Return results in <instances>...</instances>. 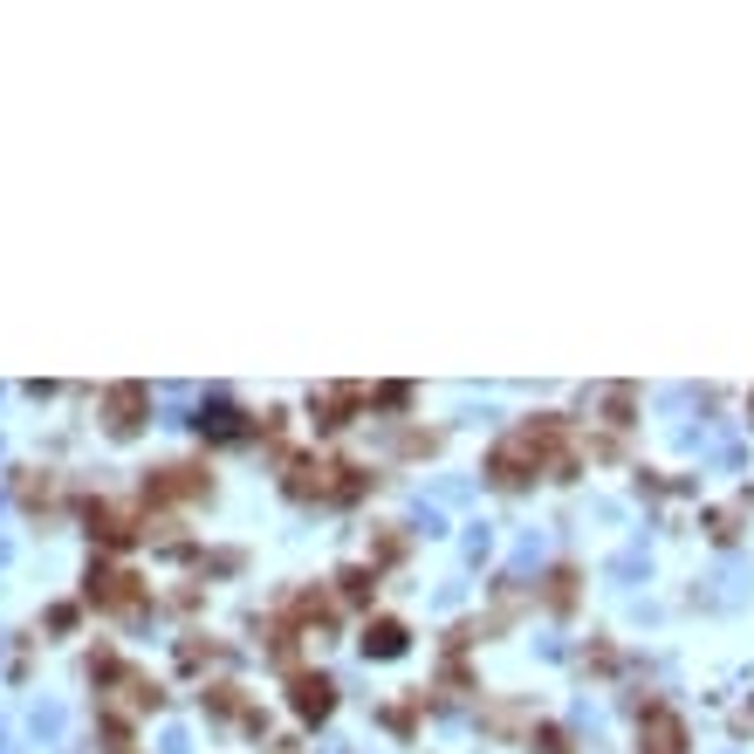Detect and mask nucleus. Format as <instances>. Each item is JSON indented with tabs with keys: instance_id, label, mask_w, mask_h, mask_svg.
<instances>
[{
	"instance_id": "nucleus-1",
	"label": "nucleus",
	"mask_w": 754,
	"mask_h": 754,
	"mask_svg": "<svg viewBox=\"0 0 754 754\" xmlns=\"http://www.w3.org/2000/svg\"><path fill=\"white\" fill-rule=\"evenodd\" d=\"M138 412H144V391H138V385H117V391H110V432H117V439H131V432H138Z\"/></svg>"
},
{
	"instance_id": "nucleus-2",
	"label": "nucleus",
	"mask_w": 754,
	"mask_h": 754,
	"mask_svg": "<svg viewBox=\"0 0 754 754\" xmlns=\"http://www.w3.org/2000/svg\"><path fill=\"white\" fill-rule=\"evenodd\" d=\"M645 754H686V727L672 720L665 707H651V734H645Z\"/></svg>"
},
{
	"instance_id": "nucleus-4",
	"label": "nucleus",
	"mask_w": 754,
	"mask_h": 754,
	"mask_svg": "<svg viewBox=\"0 0 754 754\" xmlns=\"http://www.w3.org/2000/svg\"><path fill=\"white\" fill-rule=\"evenodd\" d=\"M295 707L323 720V713H329V679H295Z\"/></svg>"
},
{
	"instance_id": "nucleus-3",
	"label": "nucleus",
	"mask_w": 754,
	"mask_h": 754,
	"mask_svg": "<svg viewBox=\"0 0 754 754\" xmlns=\"http://www.w3.org/2000/svg\"><path fill=\"white\" fill-rule=\"evenodd\" d=\"M364 651H377V659H398V651H405V624H391V617H385V624H370V632H364Z\"/></svg>"
}]
</instances>
